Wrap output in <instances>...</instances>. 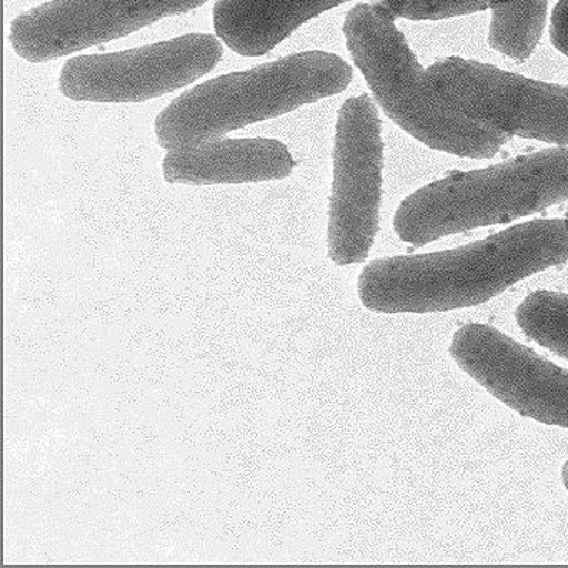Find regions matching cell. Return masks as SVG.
<instances>
[{
  "label": "cell",
  "instance_id": "6",
  "mask_svg": "<svg viewBox=\"0 0 568 568\" xmlns=\"http://www.w3.org/2000/svg\"><path fill=\"white\" fill-rule=\"evenodd\" d=\"M384 142L371 95L347 99L335 128L328 207V258L337 267L367 261L378 232Z\"/></svg>",
  "mask_w": 568,
  "mask_h": 568
},
{
  "label": "cell",
  "instance_id": "7",
  "mask_svg": "<svg viewBox=\"0 0 568 568\" xmlns=\"http://www.w3.org/2000/svg\"><path fill=\"white\" fill-rule=\"evenodd\" d=\"M215 36L187 34L131 51L69 59L59 91L75 102H145L204 78L221 62Z\"/></svg>",
  "mask_w": 568,
  "mask_h": 568
},
{
  "label": "cell",
  "instance_id": "16",
  "mask_svg": "<svg viewBox=\"0 0 568 568\" xmlns=\"http://www.w3.org/2000/svg\"><path fill=\"white\" fill-rule=\"evenodd\" d=\"M561 481H564V487L567 488L568 491V460L565 462L564 467H561Z\"/></svg>",
  "mask_w": 568,
  "mask_h": 568
},
{
  "label": "cell",
  "instance_id": "9",
  "mask_svg": "<svg viewBox=\"0 0 568 568\" xmlns=\"http://www.w3.org/2000/svg\"><path fill=\"white\" fill-rule=\"evenodd\" d=\"M452 358L478 385L521 417L568 428V371L485 324L462 325Z\"/></svg>",
  "mask_w": 568,
  "mask_h": 568
},
{
  "label": "cell",
  "instance_id": "3",
  "mask_svg": "<svg viewBox=\"0 0 568 568\" xmlns=\"http://www.w3.org/2000/svg\"><path fill=\"white\" fill-rule=\"evenodd\" d=\"M568 201V149L457 172L408 195L394 217L402 242L422 247L447 235L505 224Z\"/></svg>",
  "mask_w": 568,
  "mask_h": 568
},
{
  "label": "cell",
  "instance_id": "15",
  "mask_svg": "<svg viewBox=\"0 0 568 568\" xmlns=\"http://www.w3.org/2000/svg\"><path fill=\"white\" fill-rule=\"evenodd\" d=\"M551 44L568 58V0H560L551 14Z\"/></svg>",
  "mask_w": 568,
  "mask_h": 568
},
{
  "label": "cell",
  "instance_id": "12",
  "mask_svg": "<svg viewBox=\"0 0 568 568\" xmlns=\"http://www.w3.org/2000/svg\"><path fill=\"white\" fill-rule=\"evenodd\" d=\"M547 8L548 0L494 6L488 44L515 61L530 58L544 34Z\"/></svg>",
  "mask_w": 568,
  "mask_h": 568
},
{
  "label": "cell",
  "instance_id": "18",
  "mask_svg": "<svg viewBox=\"0 0 568 568\" xmlns=\"http://www.w3.org/2000/svg\"><path fill=\"white\" fill-rule=\"evenodd\" d=\"M567 219H568V211H567Z\"/></svg>",
  "mask_w": 568,
  "mask_h": 568
},
{
  "label": "cell",
  "instance_id": "2",
  "mask_svg": "<svg viewBox=\"0 0 568 568\" xmlns=\"http://www.w3.org/2000/svg\"><path fill=\"white\" fill-rule=\"evenodd\" d=\"M351 65L331 52L308 51L221 75L185 92L155 119L165 151L197 148L229 132L281 118L302 105L341 94L351 85Z\"/></svg>",
  "mask_w": 568,
  "mask_h": 568
},
{
  "label": "cell",
  "instance_id": "13",
  "mask_svg": "<svg viewBox=\"0 0 568 568\" xmlns=\"http://www.w3.org/2000/svg\"><path fill=\"white\" fill-rule=\"evenodd\" d=\"M518 327L530 341L568 361V295L537 291L515 311Z\"/></svg>",
  "mask_w": 568,
  "mask_h": 568
},
{
  "label": "cell",
  "instance_id": "5",
  "mask_svg": "<svg viewBox=\"0 0 568 568\" xmlns=\"http://www.w3.org/2000/svg\"><path fill=\"white\" fill-rule=\"evenodd\" d=\"M432 94L448 111L510 138L568 145V88L462 58L427 69Z\"/></svg>",
  "mask_w": 568,
  "mask_h": 568
},
{
  "label": "cell",
  "instance_id": "8",
  "mask_svg": "<svg viewBox=\"0 0 568 568\" xmlns=\"http://www.w3.org/2000/svg\"><path fill=\"white\" fill-rule=\"evenodd\" d=\"M209 0H51L12 22V49L32 64H44L141 31Z\"/></svg>",
  "mask_w": 568,
  "mask_h": 568
},
{
  "label": "cell",
  "instance_id": "11",
  "mask_svg": "<svg viewBox=\"0 0 568 568\" xmlns=\"http://www.w3.org/2000/svg\"><path fill=\"white\" fill-rule=\"evenodd\" d=\"M351 0H217L215 34L235 54L261 58L298 28Z\"/></svg>",
  "mask_w": 568,
  "mask_h": 568
},
{
  "label": "cell",
  "instance_id": "4",
  "mask_svg": "<svg viewBox=\"0 0 568 568\" xmlns=\"http://www.w3.org/2000/svg\"><path fill=\"white\" fill-rule=\"evenodd\" d=\"M342 32L382 111L422 144L460 158L490 159L510 141V135L468 121L437 101L427 71L381 2L351 9Z\"/></svg>",
  "mask_w": 568,
  "mask_h": 568
},
{
  "label": "cell",
  "instance_id": "14",
  "mask_svg": "<svg viewBox=\"0 0 568 568\" xmlns=\"http://www.w3.org/2000/svg\"><path fill=\"white\" fill-rule=\"evenodd\" d=\"M395 19L440 21L490 9V0H381Z\"/></svg>",
  "mask_w": 568,
  "mask_h": 568
},
{
  "label": "cell",
  "instance_id": "10",
  "mask_svg": "<svg viewBox=\"0 0 568 568\" xmlns=\"http://www.w3.org/2000/svg\"><path fill=\"white\" fill-rule=\"evenodd\" d=\"M295 169L287 145L275 139H227L171 151L162 172L172 185L252 184L281 181Z\"/></svg>",
  "mask_w": 568,
  "mask_h": 568
},
{
  "label": "cell",
  "instance_id": "1",
  "mask_svg": "<svg viewBox=\"0 0 568 568\" xmlns=\"http://www.w3.org/2000/svg\"><path fill=\"white\" fill-rule=\"evenodd\" d=\"M567 261L568 219H541L452 251L378 258L362 268L357 292L378 314L457 311Z\"/></svg>",
  "mask_w": 568,
  "mask_h": 568
},
{
  "label": "cell",
  "instance_id": "17",
  "mask_svg": "<svg viewBox=\"0 0 568 568\" xmlns=\"http://www.w3.org/2000/svg\"><path fill=\"white\" fill-rule=\"evenodd\" d=\"M514 2H520V0H490V8H494V6L514 4Z\"/></svg>",
  "mask_w": 568,
  "mask_h": 568
}]
</instances>
